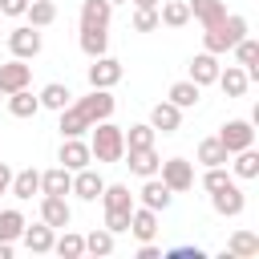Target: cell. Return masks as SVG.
<instances>
[{"mask_svg": "<svg viewBox=\"0 0 259 259\" xmlns=\"http://www.w3.org/2000/svg\"><path fill=\"white\" fill-rule=\"evenodd\" d=\"M243 36H247V16L227 12L219 24H206V28H202V49L214 53V57H223V53H231Z\"/></svg>", "mask_w": 259, "mask_h": 259, "instance_id": "1", "label": "cell"}, {"mask_svg": "<svg viewBox=\"0 0 259 259\" xmlns=\"http://www.w3.org/2000/svg\"><path fill=\"white\" fill-rule=\"evenodd\" d=\"M89 154H93V162H121V154H125V134H121V125L117 121H97V125H89Z\"/></svg>", "mask_w": 259, "mask_h": 259, "instance_id": "2", "label": "cell"}, {"mask_svg": "<svg viewBox=\"0 0 259 259\" xmlns=\"http://www.w3.org/2000/svg\"><path fill=\"white\" fill-rule=\"evenodd\" d=\"M85 117H89V125H97V121H105V117H113V109H117V101H113V89H89L85 97H77L73 101Z\"/></svg>", "mask_w": 259, "mask_h": 259, "instance_id": "3", "label": "cell"}, {"mask_svg": "<svg viewBox=\"0 0 259 259\" xmlns=\"http://www.w3.org/2000/svg\"><path fill=\"white\" fill-rule=\"evenodd\" d=\"M40 49H45V36H40V28H32V24H20V28H12V32H8V53H12V57H20V61H32V57H40Z\"/></svg>", "mask_w": 259, "mask_h": 259, "instance_id": "4", "label": "cell"}, {"mask_svg": "<svg viewBox=\"0 0 259 259\" xmlns=\"http://www.w3.org/2000/svg\"><path fill=\"white\" fill-rule=\"evenodd\" d=\"M214 138L227 146V154H239V150L255 146V121H247V117H231V121H227Z\"/></svg>", "mask_w": 259, "mask_h": 259, "instance_id": "5", "label": "cell"}, {"mask_svg": "<svg viewBox=\"0 0 259 259\" xmlns=\"http://www.w3.org/2000/svg\"><path fill=\"white\" fill-rule=\"evenodd\" d=\"M85 77H89V89H113V85L125 77V69H121V61H117V57H109V53H105V57H93V65H89V73H85Z\"/></svg>", "mask_w": 259, "mask_h": 259, "instance_id": "6", "label": "cell"}, {"mask_svg": "<svg viewBox=\"0 0 259 259\" xmlns=\"http://www.w3.org/2000/svg\"><path fill=\"white\" fill-rule=\"evenodd\" d=\"M158 178H162L174 194H182V190L194 186V162H186V158H166V162L158 166Z\"/></svg>", "mask_w": 259, "mask_h": 259, "instance_id": "7", "label": "cell"}, {"mask_svg": "<svg viewBox=\"0 0 259 259\" xmlns=\"http://www.w3.org/2000/svg\"><path fill=\"white\" fill-rule=\"evenodd\" d=\"M210 206H214V214H223V219H239L243 206H247V194H243V186L231 178L227 186H219V190L210 194Z\"/></svg>", "mask_w": 259, "mask_h": 259, "instance_id": "8", "label": "cell"}, {"mask_svg": "<svg viewBox=\"0 0 259 259\" xmlns=\"http://www.w3.org/2000/svg\"><path fill=\"white\" fill-rule=\"evenodd\" d=\"M101 190H105V178H101L93 166L73 170V186H69V194H77L81 202H97V198H101Z\"/></svg>", "mask_w": 259, "mask_h": 259, "instance_id": "9", "label": "cell"}, {"mask_svg": "<svg viewBox=\"0 0 259 259\" xmlns=\"http://www.w3.org/2000/svg\"><path fill=\"white\" fill-rule=\"evenodd\" d=\"M138 202L162 214V210H166V206L174 202V190H170V186H166V182H162L158 174H150V178H142V190H138Z\"/></svg>", "mask_w": 259, "mask_h": 259, "instance_id": "10", "label": "cell"}, {"mask_svg": "<svg viewBox=\"0 0 259 259\" xmlns=\"http://www.w3.org/2000/svg\"><path fill=\"white\" fill-rule=\"evenodd\" d=\"M28 81H32V65H28V61L12 57V61H4V65H0V97H8V93H16V89H24Z\"/></svg>", "mask_w": 259, "mask_h": 259, "instance_id": "11", "label": "cell"}, {"mask_svg": "<svg viewBox=\"0 0 259 259\" xmlns=\"http://www.w3.org/2000/svg\"><path fill=\"white\" fill-rule=\"evenodd\" d=\"M57 162L65 170H81V166H93V154H89V142L85 138H61V150H57Z\"/></svg>", "mask_w": 259, "mask_h": 259, "instance_id": "12", "label": "cell"}, {"mask_svg": "<svg viewBox=\"0 0 259 259\" xmlns=\"http://www.w3.org/2000/svg\"><path fill=\"white\" fill-rule=\"evenodd\" d=\"M40 223H49L53 231H65L73 223V210H69L65 194H40Z\"/></svg>", "mask_w": 259, "mask_h": 259, "instance_id": "13", "label": "cell"}, {"mask_svg": "<svg viewBox=\"0 0 259 259\" xmlns=\"http://www.w3.org/2000/svg\"><path fill=\"white\" fill-rule=\"evenodd\" d=\"M219 69H223V65H219V57L202 49L198 57H190V65H186V77H190V81H194L198 89H206V85H214V77H219Z\"/></svg>", "mask_w": 259, "mask_h": 259, "instance_id": "14", "label": "cell"}, {"mask_svg": "<svg viewBox=\"0 0 259 259\" xmlns=\"http://www.w3.org/2000/svg\"><path fill=\"white\" fill-rule=\"evenodd\" d=\"M121 166H130V174H138V178H150V174H158L162 158H158L154 146H146V150H125L121 154Z\"/></svg>", "mask_w": 259, "mask_h": 259, "instance_id": "15", "label": "cell"}, {"mask_svg": "<svg viewBox=\"0 0 259 259\" xmlns=\"http://www.w3.org/2000/svg\"><path fill=\"white\" fill-rule=\"evenodd\" d=\"M130 235H134L138 243H150V239L158 235V210L134 202V210H130Z\"/></svg>", "mask_w": 259, "mask_h": 259, "instance_id": "16", "label": "cell"}, {"mask_svg": "<svg viewBox=\"0 0 259 259\" xmlns=\"http://www.w3.org/2000/svg\"><path fill=\"white\" fill-rule=\"evenodd\" d=\"M214 85H219L227 97H243V93L251 89V77H247V69H243V65H227V69H219Z\"/></svg>", "mask_w": 259, "mask_h": 259, "instance_id": "17", "label": "cell"}, {"mask_svg": "<svg viewBox=\"0 0 259 259\" xmlns=\"http://www.w3.org/2000/svg\"><path fill=\"white\" fill-rule=\"evenodd\" d=\"M53 239H57V231H53L49 223H36V227L24 223V231H20V243H24L32 255H49V251H53Z\"/></svg>", "mask_w": 259, "mask_h": 259, "instance_id": "18", "label": "cell"}, {"mask_svg": "<svg viewBox=\"0 0 259 259\" xmlns=\"http://www.w3.org/2000/svg\"><path fill=\"white\" fill-rule=\"evenodd\" d=\"M150 125H154L158 134H178V125H182V109H178L174 101H158V105L150 109Z\"/></svg>", "mask_w": 259, "mask_h": 259, "instance_id": "19", "label": "cell"}, {"mask_svg": "<svg viewBox=\"0 0 259 259\" xmlns=\"http://www.w3.org/2000/svg\"><path fill=\"white\" fill-rule=\"evenodd\" d=\"M113 4L109 0H81V28H109Z\"/></svg>", "mask_w": 259, "mask_h": 259, "instance_id": "20", "label": "cell"}, {"mask_svg": "<svg viewBox=\"0 0 259 259\" xmlns=\"http://www.w3.org/2000/svg\"><path fill=\"white\" fill-rule=\"evenodd\" d=\"M231 174L239 178V182H251V178H259V150L255 146H247V150H239V154H231Z\"/></svg>", "mask_w": 259, "mask_h": 259, "instance_id": "21", "label": "cell"}, {"mask_svg": "<svg viewBox=\"0 0 259 259\" xmlns=\"http://www.w3.org/2000/svg\"><path fill=\"white\" fill-rule=\"evenodd\" d=\"M8 194L12 198H20V202H28L32 194H40V170H16L12 174V182H8Z\"/></svg>", "mask_w": 259, "mask_h": 259, "instance_id": "22", "label": "cell"}, {"mask_svg": "<svg viewBox=\"0 0 259 259\" xmlns=\"http://www.w3.org/2000/svg\"><path fill=\"white\" fill-rule=\"evenodd\" d=\"M36 101H40V109H53V113H61V109L73 101V89H69V85H61V81H49V85L36 93Z\"/></svg>", "mask_w": 259, "mask_h": 259, "instance_id": "23", "label": "cell"}, {"mask_svg": "<svg viewBox=\"0 0 259 259\" xmlns=\"http://www.w3.org/2000/svg\"><path fill=\"white\" fill-rule=\"evenodd\" d=\"M198 97H202V89H198L190 77H182V81H174V85L166 89V101H174L178 109H194V105H198Z\"/></svg>", "mask_w": 259, "mask_h": 259, "instance_id": "24", "label": "cell"}, {"mask_svg": "<svg viewBox=\"0 0 259 259\" xmlns=\"http://www.w3.org/2000/svg\"><path fill=\"white\" fill-rule=\"evenodd\" d=\"M223 255H235V259H255L259 255V235L255 231H235L227 239V251Z\"/></svg>", "mask_w": 259, "mask_h": 259, "instance_id": "25", "label": "cell"}, {"mask_svg": "<svg viewBox=\"0 0 259 259\" xmlns=\"http://www.w3.org/2000/svg\"><path fill=\"white\" fill-rule=\"evenodd\" d=\"M158 20L166 28H182V24H190V4L186 0H162L158 4Z\"/></svg>", "mask_w": 259, "mask_h": 259, "instance_id": "26", "label": "cell"}, {"mask_svg": "<svg viewBox=\"0 0 259 259\" xmlns=\"http://www.w3.org/2000/svg\"><path fill=\"white\" fill-rule=\"evenodd\" d=\"M231 53H235V61H239V65L247 69V77H251V81H259V40L243 36V40H239V45H235Z\"/></svg>", "mask_w": 259, "mask_h": 259, "instance_id": "27", "label": "cell"}, {"mask_svg": "<svg viewBox=\"0 0 259 259\" xmlns=\"http://www.w3.org/2000/svg\"><path fill=\"white\" fill-rule=\"evenodd\" d=\"M8 113L12 117H36L40 113V101H36V93L24 85V89H16V93H8Z\"/></svg>", "mask_w": 259, "mask_h": 259, "instance_id": "28", "label": "cell"}, {"mask_svg": "<svg viewBox=\"0 0 259 259\" xmlns=\"http://www.w3.org/2000/svg\"><path fill=\"white\" fill-rule=\"evenodd\" d=\"M89 134V117L69 101L65 109H61V138H85Z\"/></svg>", "mask_w": 259, "mask_h": 259, "instance_id": "29", "label": "cell"}, {"mask_svg": "<svg viewBox=\"0 0 259 259\" xmlns=\"http://www.w3.org/2000/svg\"><path fill=\"white\" fill-rule=\"evenodd\" d=\"M69 186H73V170L65 166L40 170V194H69Z\"/></svg>", "mask_w": 259, "mask_h": 259, "instance_id": "30", "label": "cell"}, {"mask_svg": "<svg viewBox=\"0 0 259 259\" xmlns=\"http://www.w3.org/2000/svg\"><path fill=\"white\" fill-rule=\"evenodd\" d=\"M101 202H105V210H134V194H130V186L125 182H105V190H101Z\"/></svg>", "mask_w": 259, "mask_h": 259, "instance_id": "31", "label": "cell"}, {"mask_svg": "<svg viewBox=\"0 0 259 259\" xmlns=\"http://www.w3.org/2000/svg\"><path fill=\"white\" fill-rule=\"evenodd\" d=\"M186 4H190V16H194L202 28H206V24H219V20L227 16V4H223V0H186Z\"/></svg>", "mask_w": 259, "mask_h": 259, "instance_id": "32", "label": "cell"}, {"mask_svg": "<svg viewBox=\"0 0 259 259\" xmlns=\"http://www.w3.org/2000/svg\"><path fill=\"white\" fill-rule=\"evenodd\" d=\"M81 53L93 61V57H105L109 53V28H81Z\"/></svg>", "mask_w": 259, "mask_h": 259, "instance_id": "33", "label": "cell"}, {"mask_svg": "<svg viewBox=\"0 0 259 259\" xmlns=\"http://www.w3.org/2000/svg\"><path fill=\"white\" fill-rule=\"evenodd\" d=\"M53 251L61 255V259H81L85 255V235H77V231H61L57 239H53Z\"/></svg>", "mask_w": 259, "mask_h": 259, "instance_id": "34", "label": "cell"}, {"mask_svg": "<svg viewBox=\"0 0 259 259\" xmlns=\"http://www.w3.org/2000/svg\"><path fill=\"white\" fill-rule=\"evenodd\" d=\"M24 231V214L16 206H0V243H20Z\"/></svg>", "mask_w": 259, "mask_h": 259, "instance_id": "35", "label": "cell"}, {"mask_svg": "<svg viewBox=\"0 0 259 259\" xmlns=\"http://www.w3.org/2000/svg\"><path fill=\"white\" fill-rule=\"evenodd\" d=\"M113 247H117V235L105 227H93L85 235V255H113Z\"/></svg>", "mask_w": 259, "mask_h": 259, "instance_id": "36", "label": "cell"}, {"mask_svg": "<svg viewBox=\"0 0 259 259\" xmlns=\"http://www.w3.org/2000/svg\"><path fill=\"white\" fill-rule=\"evenodd\" d=\"M24 16H28L32 28H49V24L57 20V4H53V0H28Z\"/></svg>", "mask_w": 259, "mask_h": 259, "instance_id": "37", "label": "cell"}, {"mask_svg": "<svg viewBox=\"0 0 259 259\" xmlns=\"http://www.w3.org/2000/svg\"><path fill=\"white\" fill-rule=\"evenodd\" d=\"M198 162H202V166H227L231 154H227V146H223L219 138H202V142H198Z\"/></svg>", "mask_w": 259, "mask_h": 259, "instance_id": "38", "label": "cell"}, {"mask_svg": "<svg viewBox=\"0 0 259 259\" xmlns=\"http://www.w3.org/2000/svg\"><path fill=\"white\" fill-rule=\"evenodd\" d=\"M121 134H125V150H146V146H154V138H158V130H154L150 121H138V125L121 130Z\"/></svg>", "mask_w": 259, "mask_h": 259, "instance_id": "39", "label": "cell"}, {"mask_svg": "<svg viewBox=\"0 0 259 259\" xmlns=\"http://www.w3.org/2000/svg\"><path fill=\"white\" fill-rule=\"evenodd\" d=\"M235 174H231V166H206V174H202V190L206 194H214L219 186H227Z\"/></svg>", "mask_w": 259, "mask_h": 259, "instance_id": "40", "label": "cell"}, {"mask_svg": "<svg viewBox=\"0 0 259 259\" xmlns=\"http://www.w3.org/2000/svg\"><path fill=\"white\" fill-rule=\"evenodd\" d=\"M154 28H162L158 8H134V32H154Z\"/></svg>", "mask_w": 259, "mask_h": 259, "instance_id": "41", "label": "cell"}, {"mask_svg": "<svg viewBox=\"0 0 259 259\" xmlns=\"http://www.w3.org/2000/svg\"><path fill=\"white\" fill-rule=\"evenodd\" d=\"M101 227L113 231V235H125L130 231V210H105V223Z\"/></svg>", "mask_w": 259, "mask_h": 259, "instance_id": "42", "label": "cell"}, {"mask_svg": "<svg viewBox=\"0 0 259 259\" xmlns=\"http://www.w3.org/2000/svg\"><path fill=\"white\" fill-rule=\"evenodd\" d=\"M28 0H0V16H24Z\"/></svg>", "mask_w": 259, "mask_h": 259, "instance_id": "43", "label": "cell"}, {"mask_svg": "<svg viewBox=\"0 0 259 259\" xmlns=\"http://www.w3.org/2000/svg\"><path fill=\"white\" fill-rule=\"evenodd\" d=\"M138 259H162V247H154V239H150V243L138 247Z\"/></svg>", "mask_w": 259, "mask_h": 259, "instance_id": "44", "label": "cell"}, {"mask_svg": "<svg viewBox=\"0 0 259 259\" xmlns=\"http://www.w3.org/2000/svg\"><path fill=\"white\" fill-rule=\"evenodd\" d=\"M8 182H12V170H8V162H0V198L8 194Z\"/></svg>", "mask_w": 259, "mask_h": 259, "instance_id": "45", "label": "cell"}, {"mask_svg": "<svg viewBox=\"0 0 259 259\" xmlns=\"http://www.w3.org/2000/svg\"><path fill=\"white\" fill-rule=\"evenodd\" d=\"M130 4H134V8H158L162 0H130Z\"/></svg>", "mask_w": 259, "mask_h": 259, "instance_id": "46", "label": "cell"}, {"mask_svg": "<svg viewBox=\"0 0 259 259\" xmlns=\"http://www.w3.org/2000/svg\"><path fill=\"white\" fill-rule=\"evenodd\" d=\"M0 259H12V243H0Z\"/></svg>", "mask_w": 259, "mask_h": 259, "instance_id": "47", "label": "cell"}, {"mask_svg": "<svg viewBox=\"0 0 259 259\" xmlns=\"http://www.w3.org/2000/svg\"><path fill=\"white\" fill-rule=\"evenodd\" d=\"M109 4H113V8H117V4H130V0H109Z\"/></svg>", "mask_w": 259, "mask_h": 259, "instance_id": "48", "label": "cell"}]
</instances>
